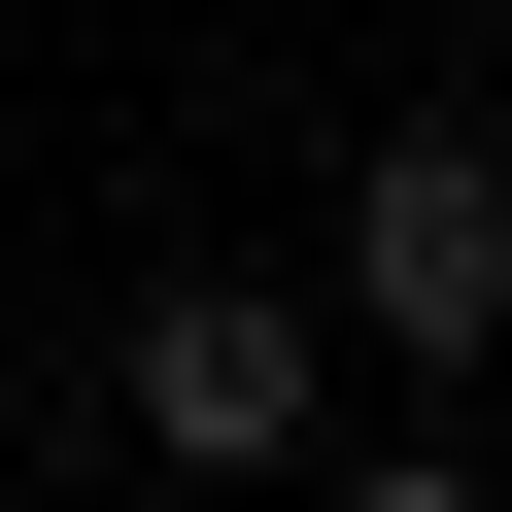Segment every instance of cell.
Listing matches in <instances>:
<instances>
[{"label":"cell","mask_w":512,"mask_h":512,"mask_svg":"<svg viewBox=\"0 0 512 512\" xmlns=\"http://www.w3.org/2000/svg\"><path fill=\"white\" fill-rule=\"evenodd\" d=\"M342 308H376L410 376H478V342H512V171H478V103H410V137L342 171Z\"/></svg>","instance_id":"1"},{"label":"cell","mask_w":512,"mask_h":512,"mask_svg":"<svg viewBox=\"0 0 512 512\" xmlns=\"http://www.w3.org/2000/svg\"><path fill=\"white\" fill-rule=\"evenodd\" d=\"M137 444H171V478H308V308H274V274H171V308H137Z\"/></svg>","instance_id":"2"},{"label":"cell","mask_w":512,"mask_h":512,"mask_svg":"<svg viewBox=\"0 0 512 512\" xmlns=\"http://www.w3.org/2000/svg\"><path fill=\"white\" fill-rule=\"evenodd\" d=\"M308 512H478V478H444V444H342V478H308Z\"/></svg>","instance_id":"3"}]
</instances>
